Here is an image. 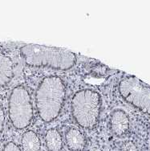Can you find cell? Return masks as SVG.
<instances>
[{"mask_svg": "<svg viewBox=\"0 0 150 151\" xmlns=\"http://www.w3.org/2000/svg\"><path fill=\"white\" fill-rule=\"evenodd\" d=\"M19 52L27 65L32 67L67 71L72 68L76 63L75 54L61 47L31 44L21 47Z\"/></svg>", "mask_w": 150, "mask_h": 151, "instance_id": "1", "label": "cell"}, {"mask_svg": "<svg viewBox=\"0 0 150 151\" xmlns=\"http://www.w3.org/2000/svg\"><path fill=\"white\" fill-rule=\"evenodd\" d=\"M66 86L57 76L43 78L35 93V104L39 116L43 122L49 123L56 119L64 106Z\"/></svg>", "mask_w": 150, "mask_h": 151, "instance_id": "2", "label": "cell"}, {"mask_svg": "<svg viewBox=\"0 0 150 151\" xmlns=\"http://www.w3.org/2000/svg\"><path fill=\"white\" fill-rule=\"evenodd\" d=\"M71 109L72 116L79 126L86 129H93L100 115V95L90 88L79 90L72 97Z\"/></svg>", "mask_w": 150, "mask_h": 151, "instance_id": "3", "label": "cell"}, {"mask_svg": "<svg viewBox=\"0 0 150 151\" xmlns=\"http://www.w3.org/2000/svg\"><path fill=\"white\" fill-rule=\"evenodd\" d=\"M8 116L16 129H24L32 124L34 116L32 97L23 85L14 87L9 96Z\"/></svg>", "mask_w": 150, "mask_h": 151, "instance_id": "4", "label": "cell"}, {"mask_svg": "<svg viewBox=\"0 0 150 151\" xmlns=\"http://www.w3.org/2000/svg\"><path fill=\"white\" fill-rule=\"evenodd\" d=\"M119 93L125 101L150 115V85L134 76H127L120 81Z\"/></svg>", "mask_w": 150, "mask_h": 151, "instance_id": "5", "label": "cell"}, {"mask_svg": "<svg viewBox=\"0 0 150 151\" xmlns=\"http://www.w3.org/2000/svg\"><path fill=\"white\" fill-rule=\"evenodd\" d=\"M110 129L116 136L121 137L128 133L130 127L129 116L123 109L113 110L109 117Z\"/></svg>", "mask_w": 150, "mask_h": 151, "instance_id": "6", "label": "cell"}, {"mask_svg": "<svg viewBox=\"0 0 150 151\" xmlns=\"http://www.w3.org/2000/svg\"><path fill=\"white\" fill-rule=\"evenodd\" d=\"M65 141L69 150L72 151L84 150L86 145V137L79 129H68L65 134Z\"/></svg>", "mask_w": 150, "mask_h": 151, "instance_id": "7", "label": "cell"}, {"mask_svg": "<svg viewBox=\"0 0 150 151\" xmlns=\"http://www.w3.org/2000/svg\"><path fill=\"white\" fill-rule=\"evenodd\" d=\"M13 76L14 69L12 60L0 50V87L8 84Z\"/></svg>", "mask_w": 150, "mask_h": 151, "instance_id": "8", "label": "cell"}, {"mask_svg": "<svg viewBox=\"0 0 150 151\" xmlns=\"http://www.w3.org/2000/svg\"><path fill=\"white\" fill-rule=\"evenodd\" d=\"M21 146L23 151H40V139L35 132L27 130L22 136Z\"/></svg>", "mask_w": 150, "mask_h": 151, "instance_id": "9", "label": "cell"}, {"mask_svg": "<svg viewBox=\"0 0 150 151\" xmlns=\"http://www.w3.org/2000/svg\"><path fill=\"white\" fill-rule=\"evenodd\" d=\"M45 144L48 151H61L63 148V139L58 129H50L47 131Z\"/></svg>", "mask_w": 150, "mask_h": 151, "instance_id": "10", "label": "cell"}, {"mask_svg": "<svg viewBox=\"0 0 150 151\" xmlns=\"http://www.w3.org/2000/svg\"><path fill=\"white\" fill-rule=\"evenodd\" d=\"M2 151H22L19 146L13 142H7L3 146Z\"/></svg>", "mask_w": 150, "mask_h": 151, "instance_id": "11", "label": "cell"}, {"mask_svg": "<svg viewBox=\"0 0 150 151\" xmlns=\"http://www.w3.org/2000/svg\"><path fill=\"white\" fill-rule=\"evenodd\" d=\"M0 109H1V104H0Z\"/></svg>", "mask_w": 150, "mask_h": 151, "instance_id": "12", "label": "cell"}]
</instances>
